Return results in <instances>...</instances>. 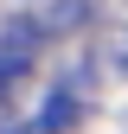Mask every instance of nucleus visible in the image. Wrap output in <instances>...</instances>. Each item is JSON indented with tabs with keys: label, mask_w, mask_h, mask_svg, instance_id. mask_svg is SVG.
Returning <instances> with one entry per match:
<instances>
[{
	"label": "nucleus",
	"mask_w": 128,
	"mask_h": 134,
	"mask_svg": "<svg viewBox=\"0 0 128 134\" xmlns=\"http://www.w3.org/2000/svg\"><path fill=\"white\" fill-rule=\"evenodd\" d=\"M39 45H45V38L32 32V19H26V13H13V19L0 26V109H7V96L32 77V64H39Z\"/></svg>",
	"instance_id": "obj_1"
},
{
	"label": "nucleus",
	"mask_w": 128,
	"mask_h": 134,
	"mask_svg": "<svg viewBox=\"0 0 128 134\" xmlns=\"http://www.w3.org/2000/svg\"><path fill=\"white\" fill-rule=\"evenodd\" d=\"M96 13H103V0H26V19L39 38H71V32L96 26Z\"/></svg>",
	"instance_id": "obj_2"
},
{
	"label": "nucleus",
	"mask_w": 128,
	"mask_h": 134,
	"mask_svg": "<svg viewBox=\"0 0 128 134\" xmlns=\"http://www.w3.org/2000/svg\"><path fill=\"white\" fill-rule=\"evenodd\" d=\"M77 115H83L77 83H58V90L45 96V109L32 115V128H26V134H71V128H77Z\"/></svg>",
	"instance_id": "obj_3"
},
{
	"label": "nucleus",
	"mask_w": 128,
	"mask_h": 134,
	"mask_svg": "<svg viewBox=\"0 0 128 134\" xmlns=\"http://www.w3.org/2000/svg\"><path fill=\"white\" fill-rule=\"evenodd\" d=\"M109 70H115V77H128V26L109 38Z\"/></svg>",
	"instance_id": "obj_4"
}]
</instances>
